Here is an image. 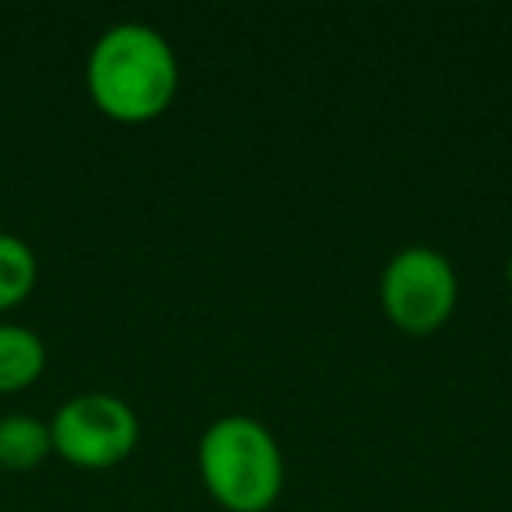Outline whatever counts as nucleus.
<instances>
[{
	"mask_svg": "<svg viewBox=\"0 0 512 512\" xmlns=\"http://www.w3.org/2000/svg\"><path fill=\"white\" fill-rule=\"evenodd\" d=\"M85 85L106 120L141 127L176 102L179 57L169 39L151 25L116 22L88 53Z\"/></svg>",
	"mask_w": 512,
	"mask_h": 512,
	"instance_id": "f257e3e1",
	"label": "nucleus"
},
{
	"mask_svg": "<svg viewBox=\"0 0 512 512\" xmlns=\"http://www.w3.org/2000/svg\"><path fill=\"white\" fill-rule=\"evenodd\" d=\"M197 467L207 495L225 512H267L285 488V456L264 421L225 414L197 442Z\"/></svg>",
	"mask_w": 512,
	"mask_h": 512,
	"instance_id": "f03ea898",
	"label": "nucleus"
},
{
	"mask_svg": "<svg viewBox=\"0 0 512 512\" xmlns=\"http://www.w3.org/2000/svg\"><path fill=\"white\" fill-rule=\"evenodd\" d=\"M460 299V281L449 256L432 246H404L386 260L379 302L386 320L411 337H428L446 327Z\"/></svg>",
	"mask_w": 512,
	"mask_h": 512,
	"instance_id": "7ed1b4c3",
	"label": "nucleus"
},
{
	"mask_svg": "<svg viewBox=\"0 0 512 512\" xmlns=\"http://www.w3.org/2000/svg\"><path fill=\"white\" fill-rule=\"evenodd\" d=\"M53 453L81 470H109L137 449L141 421L127 400L113 393H78L50 418Z\"/></svg>",
	"mask_w": 512,
	"mask_h": 512,
	"instance_id": "20e7f679",
	"label": "nucleus"
},
{
	"mask_svg": "<svg viewBox=\"0 0 512 512\" xmlns=\"http://www.w3.org/2000/svg\"><path fill=\"white\" fill-rule=\"evenodd\" d=\"M46 372V344L32 327L0 320V397L29 390Z\"/></svg>",
	"mask_w": 512,
	"mask_h": 512,
	"instance_id": "39448f33",
	"label": "nucleus"
},
{
	"mask_svg": "<svg viewBox=\"0 0 512 512\" xmlns=\"http://www.w3.org/2000/svg\"><path fill=\"white\" fill-rule=\"evenodd\" d=\"M53 456L50 439V421L36 418V414H8L0 418V467L25 474L36 470Z\"/></svg>",
	"mask_w": 512,
	"mask_h": 512,
	"instance_id": "423d86ee",
	"label": "nucleus"
},
{
	"mask_svg": "<svg viewBox=\"0 0 512 512\" xmlns=\"http://www.w3.org/2000/svg\"><path fill=\"white\" fill-rule=\"evenodd\" d=\"M39 285L36 249L11 232H0V313L18 309Z\"/></svg>",
	"mask_w": 512,
	"mask_h": 512,
	"instance_id": "0eeeda50",
	"label": "nucleus"
},
{
	"mask_svg": "<svg viewBox=\"0 0 512 512\" xmlns=\"http://www.w3.org/2000/svg\"><path fill=\"white\" fill-rule=\"evenodd\" d=\"M505 281H509V288H512V253H509V260H505Z\"/></svg>",
	"mask_w": 512,
	"mask_h": 512,
	"instance_id": "6e6552de",
	"label": "nucleus"
}]
</instances>
